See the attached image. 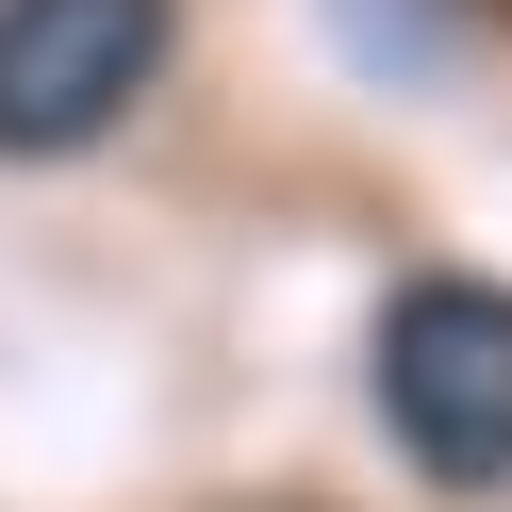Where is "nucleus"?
Instances as JSON below:
<instances>
[{
	"label": "nucleus",
	"mask_w": 512,
	"mask_h": 512,
	"mask_svg": "<svg viewBox=\"0 0 512 512\" xmlns=\"http://www.w3.org/2000/svg\"><path fill=\"white\" fill-rule=\"evenodd\" d=\"M380 430L446 496L512 479V281H413L380 314Z\"/></svg>",
	"instance_id": "nucleus-1"
},
{
	"label": "nucleus",
	"mask_w": 512,
	"mask_h": 512,
	"mask_svg": "<svg viewBox=\"0 0 512 512\" xmlns=\"http://www.w3.org/2000/svg\"><path fill=\"white\" fill-rule=\"evenodd\" d=\"M182 0H0V166H67L166 83Z\"/></svg>",
	"instance_id": "nucleus-2"
}]
</instances>
